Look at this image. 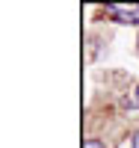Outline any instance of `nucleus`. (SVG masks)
Here are the masks:
<instances>
[{
    "label": "nucleus",
    "mask_w": 139,
    "mask_h": 148,
    "mask_svg": "<svg viewBox=\"0 0 139 148\" xmlns=\"http://www.w3.org/2000/svg\"><path fill=\"white\" fill-rule=\"evenodd\" d=\"M107 12L121 24H139V3H127V6L124 3H110Z\"/></svg>",
    "instance_id": "1"
},
{
    "label": "nucleus",
    "mask_w": 139,
    "mask_h": 148,
    "mask_svg": "<svg viewBox=\"0 0 139 148\" xmlns=\"http://www.w3.org/2000/svg\"><path fill=\"white\" fill-rule=\"evenodd\" d=\"M83 148H107L104 142H101V139H86V145Z\"/></svg>",
    "instance_id": "2"
},
{
    "label": "nucleus",
    "mask_w": 139,
    "mask_h": 148,
    "mask_svg": "<svg viewBox=\"0 0 139 148\" xmlns=\"http://www.w3.org/2000/svg\"><path fill=\"white\" fill-rule=\"evenodd\" d=\"M133 148H139V133H136V136H133Z\"/></svg>",
    "instance_id": "3"
},
{
    "label": "nucleus",
    "mask_w": 139,
    "mask_h": 148,
    "mask_svg": "<svg viewBox=\"0 0 139 148\" xmlns=\"http://www.w3.org/2000/svg\"><path fill=\"white\" fill-rule=\"evenodd\" d=\"M136 104H139V86H136Z\"/></svg>",
    "instance_id": "4"
}]
</instances>
